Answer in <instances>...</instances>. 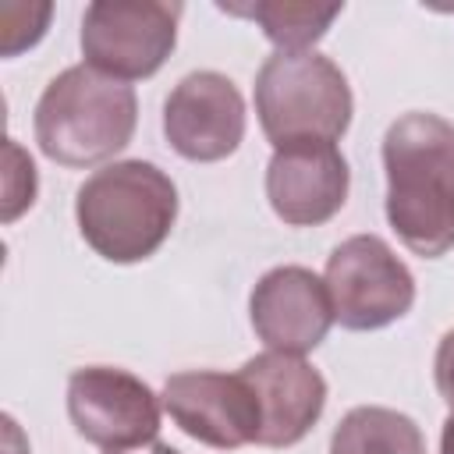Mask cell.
I'll use <instances>...</instances> for the list:
<instances>
[{
    "mask_svg": "<svg viewBox=\"0 0 454 454\" xmlns=\"http://www.w3.org/2000/svg\"><path fill=\"white\" fill-rule=\"evenodd\" d=\"M74 220L85 245L106 262H142L170 238L177 184L149 160H114L78 184Z\"/></svg>",
    "mask_w": 454,
    "mask_h": 454,
    "instance_id": "cell-2",
    "label": "cell"
},
{
    "mask_svg": "<svg viewBox=\"0 0 454 454\" xmlns=\"http://www.w3.org/2000/svg\"><path fill=\"white\" fill-rule=\"evenodd\" d=\"M227 14L252 18L262 35L277 50H309L326 35L333 18L344 11V4H309V0H255V4H220Z\"/></svg>",
    "mask_w": 454,
    "mask_h": 454,
    "instance_id": "cell-14",
    "label": "cell"
},
{
    "mask_svg": "<svg viewBox=\"0 0 454 454\" xmlns=\"http://www.w3.org/2000/svg\"><path fill=\"white\" fill-rule=\"evenodd\" d=\"M35 142L60 167H92L117 156L138 124L135 89L89 64H71L35 103Z\"/></svg>",
    "mask_w": 454,
    "mask_h": 454,
    "instance_id": "cell-3",
    "label": "cell"
},
{
    "mask_svg": "<svg viewBox=\"0 0 454 454\" xmlns=\"http://www.w3.org/2000/svg\"><path fill=\"white\" fill-rule=\"evenodd\" d=\"M7 199H4V220H14L21 209L35 202V163L25 156L14 138H7Z\"/></svg>",
    "mask_w": 454,
    "mask_h": 454,
    "instance_id": "cell-15",
    "label": "cell"
},
{
    "mask_svg": "<svg viewBox=\"0 0 454 454\" xmlns=\"http://www.w3.org/2000/svg\"><path fill=\"white\" fill-rule=\"evenodd\" d=\"M163 408L181 433L216 450H238L259 436V404L241 372H174L163 383Z\"/></svg>",
    "mask_w": 454,
    "mask_h": 454,
    "instance_id": "cell-9",
    "label": "cell"
},
{
    "mask_svg": "<svg viewBox=\"0 0 454 454\" xmlns=\"http://www.w3.org/2000/svg\"><path fill=\"white\" fill-rule=\"evenodd\" d=\"M67 415L82 440L103 450L142 447L160 433L156 390L128 369L85 365L67 380Z\"/></svg>",
    "mask_w": 454,
    "mask_h": 454,
    "instance_id": "cell-7",
    "label": "cell"
},
{
    "mask_svg": "<svg viewBox=\"0 0 454 454\" xmlns=\"http://www.w3.org/2000/svg\"><path fill=\"white\" fill-rule=\"evenodd\" d=\"M387 220L422 259L454 248V124L440 114H401L383 135Z\"/></svg>",
    "mask_w": 454,
    "mask_h": 454,
    "instance_id": "cell-1",
    "label": "cell"
},
{
    "mask_svg": "<svg viewBox=\"0 0 454 454\" xmlns=\"http://www.w3.org/2000/svg\"><path fill=\"white\" fill-rule=\"evenodd\" d=\"M106 454H181V450L170 447V443H163V440H149L142 447H124V450H106Z\"/></svg>",
    "mask_w": 454,
    "mask_h": 454,
    "instance_id": "cell-17",
    "label": "cell"
},
{
    "mask_svg": "<svg viewBox=\"0 0 454 454\" xmlns=\"http://www.w3.org/2000/svg\"><path fill=\"white\" fill-rule=\"evenodd\" d=\"M326 291L333 319L344 330H383L415 301V277L376 234L340 241L326 259Z\"/></svg>",
    "mask_w": 454,
    "mask_h": 454,
    "instance_id": "cell-6",
    "label": "cell"
},
{
    "mask_svg": "<svg viewBox=\"0 0 454 454\" xmlns=\"http://www.w3.org/2000/svg\"><path fill=\"white\" fill-rule=\"evenodd\" d=\"M184 7L167 0H92L82 14L85 64L131 82L163 67L177 43Z\"/></svg>",
    "mask_w": 454,
    "mask_h": 454,
    "instance_id": "cell-5",
    "label": "cell"
},
{
    "mask_svg": "<svg viewBox=\"0 0 454 454\" xmlns=\"http://www.w3.org/2000/svg\"><path fill=\"white\" fill-rule=\"evenodd\" d=\"M440 454H454V411H450L447 422H443V433H440Z\"/></svg>",
    "mask_w": 454,
    "mask_h": 454,
    "instance_id": "cell-18",
    "label": "cell"
},
{
    "mask_svg": "<svg viewBox=\"0 0 454 454\" xmlns=\"http://www.w3.org/2000/svg\"><path fill=\"white\" fill-rule=\"evenodd\" d=\"M163 135L184 160H227L245 138V99L238 85L220 71L184 74L163 103Z\"/></svg>",
    "mask_w": 454,
    "mask_h": 454,
    "instance_id": "cell-8",
    "label": "cell"
},
{
    "mask_svg": "<svg viewBox=\"0 0 454 454\" xmlns=\"http://www.w3.org/2000/svg\"><path fill=\"white\" fill-rule=\"evenodd\" d=\"M330 454H426V440L404 411L358 404L333 426Z\"/></svg>",
    "mask_w": 454,
    "mask_h": 454,
    "instance_id": "cell-13",
    "label": "cell"
},
{
    "mask_svg": "<svg viewBox=\"0 0 454 454\" xmlns=\"http://www.w3.org/2000/svg\"><path fill=\"white\" fill-rule=\"evenodd\" d=\"M248 316L255 337L270 351L305 355L323 344L333 323V305L323 277H316L309 266L287 262L266 270L255 280L248 294Z\"/></svg>",
    "mask_w": 454,
    "mask_h": 454,
    "instance_id": "cell-10",
    "label": "cell"
},
{
    "mask_svg": "<svg viewBox=\"0 0 454 454\" xmlns=\"http://www.w3.org/2000/svg\"><path fill=\"white\" fill-rule=\"evenodd\" d=\"M433 380L440 397L447 401V408L454 411V330H447L436 344V358H433Z\"/></svg>",
    "mask_w": 454,
    "mask_h": 454,
    "instance_id": "cell-16",
    "label": "cell"
},
{
    "mask_svg": "<svg viewBox=\"0 0 454 454\" xmlns=\"http://www.w3.org/2000/svg\"><path fill=\"white\" fill-rule=\"evenodd\" d=\"M259 404V447H294L326 408V380L301 355L262 351L241 365Z\"/></svg>",
    "mask_w": 454,
    "mask_h": 454,
    "instance_id": "cell-12",
    "label": "cell"
},
{
    "mask_svg": "<svg viewBox=\"0 0 454 454\" xmlns=\"http://www.w3.org/2000/svg\"><path fill=\"white\" fill-rule=\"evenodd\" d=\"M351 170L333 142H291L266 163V199L291 227H319L348 202Z\"/></svg>",
    "mask_w": 454,
    "mask_h": 454,
    "instance_id": "cell-11",
    "label": "cell"
},
{
    "mask_svg": "<svg viewBox=\"0 0 454 454\" xmlns=\"http://www.w3.org/2000/svg\"><path fill=\"white\" fill-rule=\"evenodd\" d=\"M355 96L344 71L316 50H277L255 74V114L273 149L337 142L351 124Z\"/></svg>",
    "mask_w": 454,
    "mask_h": 454,
    "instance_id": "cell-4",
    "label": "cell"
}]
</instances>
